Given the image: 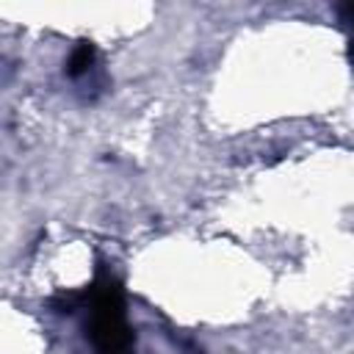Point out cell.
<instances>
[{"mask_svg": "<svg viewBox=\"0 0 354 354\" xmlns=\"http://www.w3.org/2000/svg\"><path fill=\"white\" fill-rule=\"evenodd\" d=\"M91 315H88V340L97 354H133L136 335L124 318V296L113 277L102 274L88 290Z\"/></svg>", "mask_w": 354, "mask_h": 354, "instance_id": "6da1fadb", "label": "cell"}, {"mask_svg": "<svg viewBox=\"0 0 354 354\" xmlns=\"http://www.w3.org/2000/svg\"><path fill=\"white\" fill-rule=\"evenodd\" d=\"M94 66H97V47H94L91 41L83 39V41H77V44L72 47L64 72H66L72 80H80V77H86Z\"/></svg>", "mask_w": 354, "mask_h": 354, "instance_id": "7a4b0ae2", "label": "cell"}, {"mask_svg": "<svg viewBox=\"0 0 354 354\" xmlns=\"http://www.w3.org/2000/svg\"><path fill=\"white\" fill-rule=\"evenodd\" d=\"M337 19H340L343 28L348 30V58L354 61V3L337 6Z\"/></svg>", "mask_w": 354, "mask_h": 354, "instance_id": "3957f363", "label": "cell"}]
</instances>
